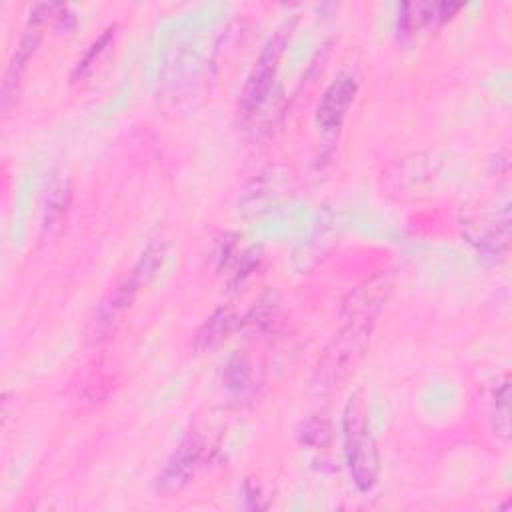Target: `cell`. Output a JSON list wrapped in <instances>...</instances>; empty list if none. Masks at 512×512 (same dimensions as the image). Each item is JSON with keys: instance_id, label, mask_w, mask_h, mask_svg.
Wrapping results in <instances>:
<instances>
[{"instance_id": "cell-1", "label": "cell", "mask_w": 512, "mask_h": 512, "mask_svg": "<svg viewBox=\"0 0 512 512\" xmlns=\"http://www.w3.org/2000/svg\"><path fill=\"white\" fill-rule=\"evenodd\" d=\"M390 290L386 274H378L358 286L344 304V324L332 336L324 348L316 372L314 384L320 390H332L340 386L362 358L364 348L370 340L376 316Z\"/></svg>"}, {"instance_id": "cell-2", "label": "cell", "mask_w": 512, "mask_h": 512, "mask_svg": "<svg viewBox=\"0 0 512 512\" xmlns=\"http://www.w3.org/2000/svg\"><path fill=\"white\" fill-rule=\"evenodd\" d=\"M342 438L344 456L354 486L368 492L378 480V450L366 418V406L358 394H354L342 412Z\"/></svg>"}, {"instance_id": "cell-3", "label": "cell", "mask_w": 512, "mask_h": 512, "mask_svg": "<svg viewBox=\"0 0 512 512\" xmlns=\"http://www.w3.org/2000/svg\"><path fill=\"white\" fill-rule=\"evenodd\" d=\"M162 262H164V246L150 244L142 252V256L138 258V262L134 264L130 274L122 282H118L116 288L102 300V304L96 312L98 324L112 322L126 306H130L132 300L136 298V294L158 274Z\"/></svg>"}, {"instance_id": "cell-4", "label": "cell", "mask_w": 512, "mask_h": 512, "mask_svg": "<svg viewBox=\"0 0 512 512\" xmlns=\"http://www.w3.org/2000/svg\"><path fill=\"white\" fill-rule=\"evenodd\" d=\"M64 6L62 4H38L32 12H30V20L28 26L8 62L6 74H4V82H2V108L8 110L10 106V98L16 92V84L22 78V72L26 70L28 60L32 58V54L36 52V46L40 44L42 38V30L46 26V22L50 18H58Z\"/></svg>"}, {"instance_id": "cell-5", "label": "cell", "mask_w": 512, "mask_h": 512, "mask_svg": "<svg viewBox=\"0 0 512 512\" xmlns=\"http://www.w3.org/2000/svg\"><path fill=\"white\" fill-rule=\"evenodd\" d=\"M284 44H286V32L280 30L278 34H274L262 48L248 80L242 92V108L246 112H254L258 110L264 100L268 98V92L272 88L276 70H278V62L280 56L284 52Z\"/></svg>"}, {"instance_id": "cell-6", "label": "cell", "mask_w": 512, "mask_h": 512, "mask_svg": "<svg viewBox=\"0 0 512 512\" xmlns=\"http://www.w3.org/2000/svg\"><path fill=\"white\" fill-rule=\"evenodd\" d=\"M356 90H358V82L350 72H342L330 82V86L324 90L316 108V122L324 132H332L340 128L356 96Z\"/></svg>"}, {"instance_id": "cell-7", "label": "cell", "mask_w": 512, "mask_h": 512, "mask_svg": "<svg viewBox=\"0 0 512 512\" xmlns=\"http://www.w3.org/2000/svg\"><path fill=\"white\" fill-rule=\"evenodd\" d=\"M462 4L454 2H406L398 12L400 36H412L424 28H436L452 18Z\"/></svg>"}, {"instance_id": "cell-8", "label": "cell", "mask_w": 512, "mask_h": 512, "mask_svg": "<svg viewBox=\"0 0 512 512\" xmlns=\"http://www.w3.org/2000/svg\"><path fill=\"white\" fill-rule=\"evenodd\" d=\"M200 454H202V444L196 438H188L186 442H182L172 454V458L168 460V464L164 466L158 478V486L164 490H170L184 484L194 474L200 462Z\"/></svg>"}, {"instance_id": "cell-9", "label": "cell", "mask_w": 512, "mask_h": 512, "mask_svg": "<svg viewBox=\"0 0 512 512\" xmlns=\"http://www.w3.org/2000/svg\"><path fill=\"white\" fill-rule=\"evenodd\" d=\"M68 202H70L68 180L66 178L52 180L46 190V204H44V226L46 228H52L62 220V216L68 208Z\"/></svg>"}, {"instance_id": "cell-10", "label": "cell", "mask_w": 512, "mask_h": 512, "mask_svg": "<svg viewBox=\"0 0 512 512\" xmlns=\"http://www.w3.org/2000/svg\"><path fill=\"white\" fill-rule=\"evenodd\" d=\"M492 426L500 438L510 436V382L508 378L494 392L492 400Z\"/></svg>"}, {"instance_id": "cell-11", "label": "cell", "mask_w": 512, "mask_h": 512, "mask_svg": "<svg viewBox=\"0 0 512 512\" xmlns=\"http://www.w3.org/2000/svg\"><path fill=\"white\" fill-rule=\"evenodd\" d=\"M232 328V318L226 310H218L214 316H210L206 320V324L200 328L196 340L200 348H210L214 344H218L222 338H226V334Z\"/></svg>"}, {"instance_id": "cell-12", "label": "cell", "mask_w": 512, "mask_h": 512, "mask_svg": "<svg viewBox=\"0 0 512 512\" xmlns=\"http://www.w3.org/2000/svg\"><path fill=\"white\" fill-rule=\"evenodd\" d=\"M112 36H114V32H112V28H108V30H104V34L90 46V50L82 56V60L76 64V68H74V72H72V78L74 80H78V78H82V76H86L88 72H90V68L96 64V60L100 58V54L106 50V46L112 42Z\"/></svg>"}, {"instance_id": "cell-13", "label": "cell", "mask_w": 512, "mask_h": 512, "mask_svg": "<svg viewBox=\"0 0 512 512\" xmlns=\"http://www.w3.org/2000/svg\"><path fill=\"white\" fill-rule=\"evenodd\" d=\"M226 386L234 392H244L246 388H250V366L244 360H234L228 364L226 370Z\"/></svg>"}, {"instance_id": "cell-14", "label": "cell", "mask_w": 512, "mask_h": 512, "mask_svg": "<svg viewBox=\"0 0 512 512\" xmlns=\"http://www.w3.org/2000/svg\"><path fill=\"white\" fill-rule=\"evenodd\" d=\"M304 430L306 432H302V440L306 442V444H322V438H326L328 436V430H326V426H324V422H318V420H312V422H308L306 426H304Z\"/></svg>"}]
</instances>
